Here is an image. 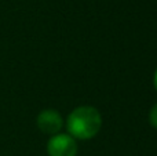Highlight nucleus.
<instances>
[{
  "label": "nucleus",
  "instance_id": "1",
  "mask_svg": "<svg viewBox=\"0 0 157 156\" xmlns=\"http://www.w3.org/2000/svg\"><path fill=\"white\" fill-rule=\"evenodd\" d=\"M102 116L99 111L90 105H83L73 109L68 116L66 129L75 140H91L99 133Z\"/></svg>",
  "mask_w": 157,
  "mask_h": 156
},
{
  "label": "nucleus",
  "instance_id": "2",
  "mask_svg": "<svg viewBox=\"0 0 157 156\" xmlns=\"http://www.w3.org/2000/svg\"><path fill=\"white\" fill-rule=\"evenodd\" d=\"M48 156H76L77 144L69 134H55L47 142Z\"/></svg>",
  "mask_w": 157,
  "mask_h": 156
},
{
  "label": "nucleus",
  "instance_id": "3",
  "mask_svg": "<svg viewBox=\"0 0 157 156\" xmlns=\"http://www.w3.org/2000/svg\"><path fill=\"white\" fill-rule=\"evenodd\" d=\"M36 123H37V127L44 134L55 135V134H59L61 129L63 126V119L58 111L44 109L37 115Z\"/></svg>",
  "mask_w": 157,
  "mask_h": 156
},
{
  "label": "nucleus",
  "instance_id": "5",
  "mask_svg": "<svg viewBox=\"0 0 157 156\" xmlns=\"http://www.w3.org/2000/svg\"><path fill=\"white\" fill-rule=\"evenodd\" d=\"M153 86H155V88H156V91H157V69H156V72H155V76H153Z\"/></svg>",
  "mask_w": 157,
  "mask_h": 156
},
{
  "label": "nucleus",
  "instance_id": "4",
  "mask_svg": "<svg viewBox=\"0 0 157 156\" xmlns=\"http://www.w3.org/2000/svg\"><path fill=\"white\" fill-rule=\"evenodd\" d=\"M149 122L153 127L157 130V104L153 105V108L149 112Z\"/></svg>",
  "mask_w": 157,
  "mask_h": 156
}]
</instances>
